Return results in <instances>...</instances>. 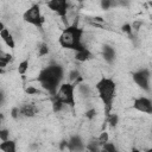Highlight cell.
<instances>
[{"label": "cell", "mask_w": 152, "mask_h": 152, "mask_svg": "<svg viewBox=\"0 0 152 152\" xmlns=\"http://www.w3.org/2000/svg\"><path fill=\"white\" fill-rule=\"evenodd\" d=\"M63 75L64 70L59 64H50L39 72L38 82L46 91H49L53 96L61 86Z\"/></svg>", "instance_id": "1"}, {"label": "cell", "mask_w": 152, "mask_h": 152, "mask_svg": "<svg viewBox=\"0 0 152 152\" xmlns=\"http://www.w3.org/2000/svg\"><path fill=\"white\" fill-rule=\"evenodd\" d=\"M82 36H83L82 28H80L77 25H70L62 31L58 38V43L61 44L62 48L75 50L77 52L86 49V46L82 44Z\"/></svg>", "instance_id": "2"}, {"label": "cell", "mask_w": 152, "mask_h": 152, "mask_svg": "<svg viewBox=\"0 0 152 152\" xmlns=\"http://www.w3.org/2000/svg\"><path fill=\"white\" fill-rule=\"evenodd\" d=\"M95 88L99 93V97L101 99V101L104 106V114L108 116L110 114V110L113 107V101L115 99L116 84L112 78L103 77L96 83Z\"/></svg>", "instance_id": "3"}, {"label": "cell", "mask_w": 152, "mask_h": 152, "mask_svg": "<svg viewBox=\"0 0 152 152\" xmlns=\"http://www.w3.org/2000/svg\"><path fill=\"white\" fill-rule=\"evenodd\" d=\"M75 86L72 83H62L57 90V93L53 95L58 101H61L63 104H68L71 107H75V95H74Z\"/></svg>", "instance_id": "4"}, {"label": "cell", "mask_w": 152, "mask_h": 152, "mask_svg": "<svg viewBox=\"0 0 152 152\" xmlns=\"http://www.w3.org/2000/svg\"><path fill=\"white\" fill-rule=\"evenodd\" d=\"M23 19L25 21H27L28 24H32L33 26L42 28V25L44 23V17L40 13V7L39 5H32L31 7H28L24 14H23Z\"/></svg>", "instance_id": "5"}, {"label": "cell", "mask_w": 152, "mask_h": 152, "mask_svg": "<svg viewBox=\"0 0 152 152\" xmlns=\"http://www.w3.org/2000/svg\"><path fill=\"white\" fill-rule=\"evenodd\" d=\"M48 7L52 11H55L63 20L64 24L68 25V18H66V14H68V11H69V4L68 1L65 0H51L49 1L48 4Z\"/></svg>", "instance_id": "6"}, {"label": "cell", "mask_w": 152, "mask_h": 152, "mask_svg": "<svg viewBox=\"0 0 152 152\" xmlns=\"http://www.w3.org/2000/svg\"><path fill=\"white\" fill-rule=\"evenodd\" d=\"M133 80L144 90L147 91L150 90V71L147 69H142L133 72Z\"/></svg>", "instance_id": "7"}, {"label": "cell", "mask_w": 152, "mask_h": 152, "mask_svg": "<svg viewBox=\"0 0 152 152\" xmlns=\"http://www.w3.org/2000/svg\"><path fill=\"white\" fill-rule=\"evenodd\" d=\"M133 107L137 110L142 112V113H147V114L152 113V103L146 97H138V99H135L134 103H133Z\"/></svg>", "instance_id": "8"}, {"label": "cell", "mask_w": 152, "mask_h": 152, "mask_svg": "<svg viewBox=\"0 0 152 152\" xmlns=\"http://www.w3.org/2000/svg\"><path fill=\"white\" fill-rule=\"evenodd\" d=\"M84 144L78 135H72L68 141V148L71 152H82L84 150Z\"/></svg>", "instance_id": "9"}, {"label": "cell", "mask_w": 152, "mask_h": 152, "mask_svg": "<svg viewBox=\"0 0 152 152\" xmlns=\"http://www.w3.org/2000/svg\"><path fill=\"white\" fill-rule=\"evenodd\" d=\"M19 112L24 116L32 118V116H34L38 113V108H37V106H34L32 103H25L21 107H19Z\"/></svg>", "instance_id": "10"}, {"label": "cell", "mask_w": 152, "mask_h": 152, "mask_svg": "<svg viewBox=\"0 0 152 152\" xmlns=\"http://www.w3.org/2000/svg\"><path fill=\"white\" fill-rule=\"evenodd\" d=\"M102 56L104 58V61L109 64H112L115 61V50L114 48H112L110 45H103L102 48Z\"/></svg>", "instance_id": "11"}, {"label": "cell", "mask_w": 152, "mask_h": 152, "mask_svg": "<svg viewBox=\"0 0 152 152\" xmlns=\"http://www.w3.org/2000/svg\"><path fill=\"white\" fill-rule=\"evenodd\" d=\"M0 37L2 38V40L5 42V44L10 48V49H14V45H15V43H14V39H13V36L10 33V30L8 28H4L1 32H0Z\"/></svg>", "instance_id": "12"}, {"label": "cell", "mask_w": 152, "mask_h": 152, "mask_svg": "<svg viewBox=\"0 0 152 152\" xmlns=\"http://www.w3.org/2000/svg\"><path fill=\"white\" fill-rule=\"evenodd\" d=\"M0 150L2 152H17L15 141H13V140H6V141L0 142Z\"/></svg>", "instance_id": "13"}, {"label": "cell", "mask_w": 152, "mask_h": 152, "mask_svg": "<svg viewBox=\"0 0 152 152\" xmlns=\"http://www.w3.org/2000/svg\"><path fill=\"white\" fill-rule=\"evenodd\" d=\"M93 57V55H91V52L86 48V49H83V50H81V51H77L76 53H75V58L77 59V61H80V62H86V61H88V59H90Z\"/></svg>", "instance_id": "14"}, {"label": "cell", "mask_w": 152, "mask_h": 152, "mask_svg": "<svg viewBox=\"0 0 152 152\" xmlns=\"http://www.w3.org/2000/svg\"><path fill=\"white\" fill-rule=\"evenodd\" d=\"M78 91H80V94H81L82 96H86V97L90 96V94H91L90 87H89L88 84H84V83L78 84Z\"/></svg>", "instance_id": "15"}, {"label": "cell", "mask_w": 152, "mask_h": 152, "mask_svg": "<svg viewBox=\"0 0 152 152\" xmlns=\"http://www.w3.org/2000/svg\"><path fill=\"white\" fill-rule=\"evenodd\" d=\"M63 103L61 102V101H58L55 96H52V109H53V112L55 113H57V112H61L62 110V108H63Z\"/></svg>", "instance_id": "16"}, {"label": "cell", "mask_w": 152, "mask_h": 152, "mask_svg": "<svg viewBox=\"0 0 152 152\" xmlns=\"http://www.w3.org/2000/svg\"><path fill=\"white\" fill-rule=\"evenodd\" d=\"M27 69H28V59H25V61H23V62L19 64V66H18V72H19L20 75H24V74L27 71Z\"/></svg>", "instance_id": "17"}, {"label": "cell", "mask_w": 152, "mask_h": 152, "mask_svg": "<svg viewBox=\"0 0 152 152\" xmlns=\"http://www.w3.org/2000/svg\"><path fill=\"white\" fill-rule=\"evenodd\" d=\"M11 58H12V56L10 53H5L4 56H0V68H5L10 63Z\"/></svg>", "instance_id": "18"}, {"label": "cell", "mask_w": 152, "mask_h": 152, "mask_svg": "<svg viewBox=\"0 0 152 152\" xmlns=\"http://www.w3.org/2000/svg\"><path fill=\"white\" fill-rule=\"evenodd\" d=\"M99 146H100V144L99 142H95V141H90L87 146H86V148L89 151V152H100V148H99Z\"/></svg>", "instance_id": "19"}, {"label": "cell", "mask_w": 152, "mask_h": 152, "mask_svg": "<svg viewBox=\"0 0 152 152\" xmlns=\"http://www.w3.org/2000/svg\"><path fill=\"white\" fill-rule=\"evenodd\" d=\"M107 121H108V124H109L112 127H115V126L118 125L119 118H118L116 114H109V115L107 116Z\"/></svg>", "instance_id": "20"}, {"label": "cell", "mask_w": 152, "mask_h": 152, "mask_svg": "<svg viewBox=\"0 0 152 152\" xmlns=\"http://www.w3.org/2000/svg\"><path fill=\"white\" fill-rule=\"evenodd\" d=\"M102 146H103V150L106 152H119L118 148L115 147V145L112 144V142H104Z\"/></svg>", "instance_id": "21"}, {"label": "cell", "mask_w": 152, "mask_h": 152, "mask_svg": "<svg viewBox=\"0 0 152 152\" xmlns=\"http://www.w3.org/2000/svg\"><path fill=\"white\" fill-rule=\"evenodd\" d=\"M49 53V48L46 44H40L39 48H38V56H45Z\"/></svg>", "instance_id": "22"}, {"label": "cell", "mask_w": 152, "mask_h": 152, "mask_svg": "<svg viewBox=\"0 0 152 152\" xmlns=\"http://www.w3.org/2000/svg\"><path fill=\"white\" fill-rule=\"evenodd\" d=\"M108 139H109L108 133H107V132H102V133L100 134L99 139H97V142H99L100 145H103L104 142H108Z\"/></svg>", "instance_id": "23"}, {"label": "cell", "mask_w": 152, "mask_h": 152, "mask_svg": "<svg viewBox=\"0 0 152 152\" xmlns=\"http://www.w3.org/2000/svg\"><path fill=\"white\" fill-rule=\"evenodd\" d=\"M8 135H10V131H8V129L0 128V140H1V141L8 140Z\"/></svg>", "instance_id": "24"}, {"label": "cell", "mask_w": 152, "mask_h": 152, "mask_svg": "<svg viewBox=\"0 0 152 152\" xmlns=\"http://www.w3.org/2000/svg\"><path fill=\"white\" fill-rule=\"evenodd\" d=\"M25 91H26V94H28V95H36V94H40V90H38L37 88H34V87H32V86H28V87L25 89Z\"/></svg>", "instance_id": "25"}, {"label": "cell", "mask_w": 152, "mask_h": 152, "mask_svg": "<svg viewBox=\"0 0 152 152\" xmlns=\"http://www.w3.org/2000/svg\"><path fill=\"white\" fill-rule=\"evenodd\" d=\"M112 5H113V2H112L110 0H102V1H101V7H102V10H108Z\"/></svg>", "instance_id": "26"}, {"label": "cell", "mask_w": 152, "mask_h": 152, "mask_svg": "<svg viewBox=\"0 0 152 152\" xmlns=\"http://www.w3.org/2000/svg\"><path fill=\"white\" fill-rule=\"evenodd\" d=\"M11 115H12V118H13V119H17V118L20 115L19 108H18V107H14V108H12V110H11Z\"/></svg>", "instance_id": "27"}, {"label": "cell", "mask_w": 152, "mask_h": 152, "mask_svg": "<svg viewBox=\"0 0 152 152\" xmlns=\"http://www.w3.org/2000/svg\"><path fill=\"white\" fill-rule=\"evenodd\" d=\"M122 31L131 36V34H132V27H131V25H129V24H125V25H122Z\"/></svg>", "instance_id": "28"}, {"label": "cell", "mask_w": 152, "mask_h": 152, "mask_svg": "<svg viewBox=\"0 0 152 152\" xmlns=\"http://www.w3.org/2000/svg\"><path fill=\"white\" fill-rule=\"evenodd\" d=\"M95 115H96V110L95 109H89V110L86 112V118H88V119H93Z\"/></svg>", "instance_id": "29"}, {"label": "cell", "mask_w": 152, "mask_h": 152, "mask_svg": "<svg viewBox=\"0 0 152 152\" xmlns=\"http://www.w3.org/2000/svg\"><path fill=\"white\" fill-rule=\"evenodd\" d=\"M4 101H5V95H4V93L0 90V104H2Z\"/></svg>", "instance_id": "30"}, {"label": "cell", "mask_w": 152, "mask_h": 152, "mask_svg": "<svg viewBox=\"0 0 152 152\" xmlns=\"http://www.w3.org/2000/svg\"><path fill=\"white\" fill-rule=\"evenodd\" d=\"M2 122H4V114L0 113V126L2 125Z\"/></svg>", "instance_id": "31"}, {"label": "cell", "mask_w": 152, "mask_h": 152, "mask_svg": "<svg viewBox=\"0 0 152 152\" xmlns=\"http://www.w3.org/2000/svg\"><path fill=\"white\" fill-rule=\"evenodd\" d=\"M4 28H5V25H4V23H1V21H0V32H1Z\"/></svg>", "instance_id": "32"}, {"label": "cell", "mask_w": 152, "mask_h": 152, "mask_svg": "<svg viewBox=\"0 0 152 152\" xmlns=\"http://www.w3.org/2000/svg\"><path fill=\"white\" fill-rule=\"evenodd\" d=\"M5 55V52L2 51V49H1V45H0V56H4Z\"/></svg>", "instance_id": "33"}, {"label": "cell", "mask_w": 152, "mask_h": 152, "mask_svg": "<svg viewBox=\"0 0 152 152\" xmlns=\"http://www.w3.org/2000/svg\"><path fill=\"white\" fill-rule=\"evenodd\" d=\"M131 152H141V151H139V150H137V148H133Z\"/></svg>", "instance_id": "34"}]
</instances>
